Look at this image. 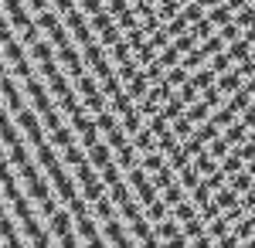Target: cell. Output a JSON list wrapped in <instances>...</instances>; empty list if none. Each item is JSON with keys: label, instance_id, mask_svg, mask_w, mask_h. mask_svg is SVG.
Listing matches in <instances>:
<instances>
[{"label": "cell", "instance_id": "obj_1", "mask_svg": "<svg viewBox=\"0 0 255 248\" xmlns=\"http://www.w3.org/2000/svg\"><path fill=\"white\" fill-rule=\"evenodd\" d=\"M3 248H255V0H3Z\"/></svg>", "mask_w": 255, "mask_h": 248}]
</instances>
